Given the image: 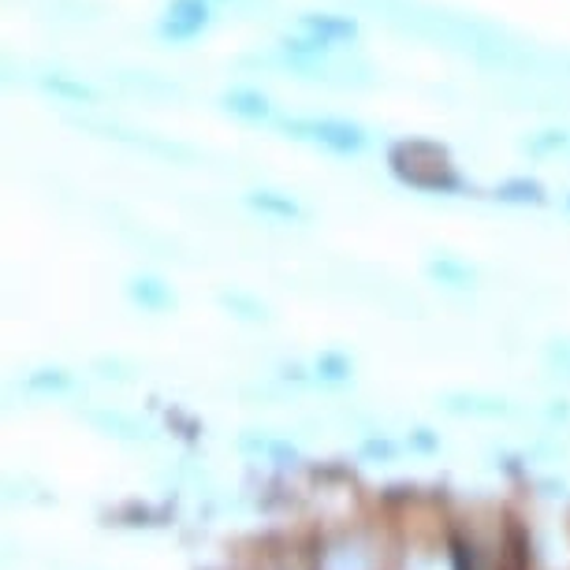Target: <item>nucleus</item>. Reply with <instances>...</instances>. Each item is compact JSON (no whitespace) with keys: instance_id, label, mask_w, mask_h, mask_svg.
Returning a JSON list of instances; mask_svg holds the SVG:
<instances>
[{"instance_id":"nucleus-1","label":"nucleus","mask_w":570,"mask_h":570,"mask_svg":"<svg viewBox=\"0 0 570 570\" xmlns=\"http://www.w3.org/2000/svg\"><path fill=\"white\" fill-rule=\"evenodd\" d=\"M392 168L400 171L403 183H411L417 190H429V195H451V190H459L462 183L459 176L451 171L444 149H436L433 142H403L395 146L392 154Z\"/></svg>"},{"instance_id":"nucleus-2","label":"nucleus","mask_w":570,"mask_h":570,"mask_svg":"<svg viewBox=\"0 0 570 570\" xmlns=\"http://www.w3.org/2000/svg\"><path fill=\"white\" fill-rule=\"evenodd\" d=\"M284 131H287V138H298V142L321 146V149H328V154H340V157L362 154V149L370 146V135H365L358 124L336 120V116H287Z\"/></svg>"},{"instance_id":"nucleus-3","label":"nucleus","mask_w":570,"mask_h":570,"mask_svg":"<svg viewBox=\"0 0 570 570\" xmlns=\"http://www.w3.org/2000/svg\"><path fill=\"white\" fill-rule=\"evenodd\" d=\"M213 23V0H171L160 19V38L171 46H187Z\"/></svg>"},{"instance_id":"nucleus-4","label":"nucleus","mask_w":570,"mask_h":570,"mask_svg":"<svg viewBox=\"0 0 570 570\" xmlns=\"http://www.w3.org/2000/svg\"><path fill=\"white\" fill-rule=\"evenodd\" d=\"M298 30L309 35L314 41H321V46L332 49V52H336V46H347V41H354V35H358L354 19H347V16H321V12L303 16Z\"/></svg>"},{"instance_id":"nucleus-5","label":"nucleus","mask_w":570,"mask_h":570,"mask_svg":"<svg viewBox=\"0 0 570 570\" xmlns=\"http://www.w3.org/2000/svg\"><path fill=\"white\" fill-rule=\"evenodd\" d=\"M224 109L232 116H239L246 124H265L273 116V101L265 98L262 90H250V86H235V90L224 94Z\"/></svg>"},{"instance_id":"nucleus-6","label":"nucleus","mask_w":570,"mask_h":570,"mask_svg":"<svg viewBox=\"0 0 570 570\" xmlns=\"http://www.w3.org/2000/svg\"><path fill=\"white\" fill-rule=\"evenodd\" d=\"M124 86H131L135 94H146V98H176L179 86L160 79V75H149V71H124L120 75Z\"/></svg>"},{"instance_id":"nucleus-7","label":"nucleus","mask_w":570,"mask_h":570,"mask_svg":"<svg viewBox=\"0 0 570 570\" xmlns=\"http://www.w3.org/2000/svg\"><path fill=\"white\" fill-rule=\"evenodd\" d=\"M497 198L508 202V206H541L544 190H541V183H533V179H508L497 187Z\"/></svg>"},{"instance_id":"nucleus-8","label":"nucleus","mask_w":570,"mask_h":570,"mask_svg":"<svg viewBox=\"0 0 570 570\" xmlns=\"http://www.w3.org/2000/svg\"><path fill=\"white\" fill-rule=\"evenodd\" d=\"M250 206L257 213H268V217H279V220H295L298 217V206L292 198L276 195V190H254L250 195Z\"/></svg>"},{"instance_id":"nucleus-9","label":"nucleus","mask_w":570,"mask_h":570,"mask_svg":"<svg viewBox=\"0 0 570 570\" xmlns=\"http://www.w3.org/2000/svg\"><path fill=\"white\" fill-rule=\"evenodd\" d=\"M570 146V135L567 131H541V135H533L530 142H525V149L537 157H548V154H559V149H567Z\"/></svg>"},{"instance_id":"nucleus-10","label":"nucleus","mask_w":570,"mask_h":570,"mask_svg":"<svg viewBox=\"0 0 570 570\" xmlns=\"http://www.w3.org/2000/svg\"><path fill=\"white\" fill-rule=\"evenodd\" d=\"M131 292H135L138 303H165V298H168V292L157 284V279H135Z\"/></svg>"}]
</instances>
